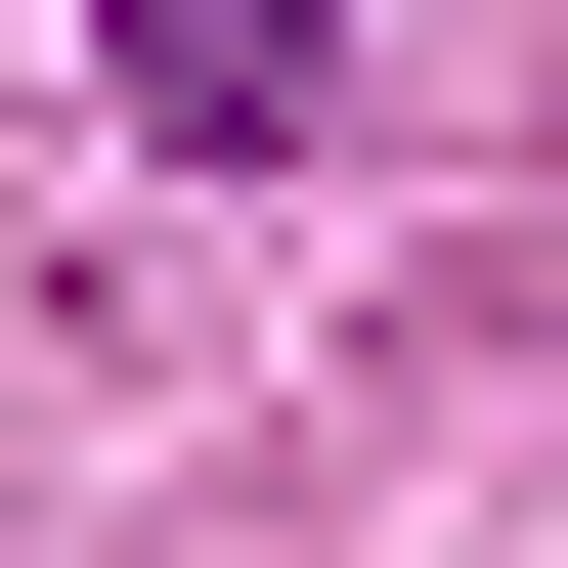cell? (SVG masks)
<instances>
[{"instance_id":"1","label":"cell","mask_w":568,"mask_h":568,"mask_svg":"<svg viewBox=\"0 0 568 568\" xmlns=\"http://www.w3.org/2000/svg\"><path fill=\"white\" fill-rule=\"evenodd\" d=\"M88 88H132V132H219V175H263L306 88H351V0H88Z\"/></svg>"}]
</instances>
